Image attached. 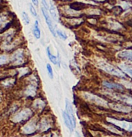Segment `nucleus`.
Instances as JSON below:
<instances>
[{"instance_id": "1", "label": "nucleus", "mask_w": 132, "mask_h": 137, "mask_svg": "<svg viewBox=\"0 0 132 137\" xmlns=\"http://www.w3.org/2000/svg\"><path fill=\"white\" fill-rule=\"evenodd\" d=\"M97 65L99 68L107 72L108 74H111V75H115V76H118V77H120V78L125 77V75H124V73L121 70L116 68L113 66L103 61V60H100V61H99Z\"/></svg>"}, {"instance_id": "2", "label": "nucleus", "mask_w": 132, "mask_h": 137, "mask_svg": "<svg viewBox=\"0 0 132 137\" xmlns=\"http://www.w3.org/2000/svg\"><path fill=\"white\" fill-rule=\"evenodd\" d=\"M32 116V111L29 109H24L22 111L17 112V114H15V116L12 118V121L13 122L18 123L20 122V121H23L28 119Z\"/></svg>"}, {"instance_id": "3", "label": "nucleus", "mask_w": 132, "mask_h": 137, "mask_svg": "<svg viewBox=\"0 0 132 137\" xmlns=\"http://www.w3.org/2000/svg\"><path fill=\"white\" fill-rule=\"evenodd\" d=\"M107 121L122 129H124V130H125V131H132V123H131V122H128L126 121L117 120V119L111 118H107Z\"/></svg>"}, {"instance_id": "4", "label": "nucleus", "mask_w": 132, "mask_h": 137, "mask_svg": "<svg viewBox=\"0 0 132 137\" xmlns=\"http://www.w3.org/2000/svg\"><path fill=\"white\" fill-rule=\"evenodd\" d=\"M84 97L87 100L91 101L92 103H94L97 105H100V106H107V103L103 100L102 98H101L95 95H92L90 93H85L84 94Z\"/></svg>"}, {"instance_id": "5", "label": "nucleus", "mask_w": 132, "mask_h": 137, "mask_svg": "<svg viewBox=\"0 0 132 137\" xmlns=\"http://www.w3.org/2000/svg\"><path fill=\"white\" fill-rule=\"evenodd\" d=\"M11 62L13 65H20L24 62V54L22 50H18L15 51L11 56Z\"/></svg>"}, {"instance_id": "6", "label": "nucleus", "mask_w": 132, "mask_h": 137, "mask_svg": "<svg viewBox=\"0 0 132 137\" xmlns=\"http://www.w3.org/2000/svg\"><path fill=\"white\" fill-rule=\"evenodd\" d=\"M41 10H42V13L43 14V17L46 19V24H47L49 30L51 33L52 34V35L54 37H55V29H54V27H53V24H52V19H51V17L49 16V14L48 13V11L47 9H46L45 7H41Z\"/></svg>"}, {"instance_id": "7", "label": "nucleus", "mask_w": 132, "mask_h": 137, "mask_svg": "<svg viewBox=\"0 0 132 137\" xmlns=\"http://www.w3.org/2000/svg\"><path fill=\"white\" fill-rule=\"evenodd\" d=\"M66 112L67 113V115L71 121V123L73 125V127H75V116H74V112L72 107V105L69 102V101L68 99H66Z\"/></svg>"}, {"instance_id": "8", "label": "nucleus", "mask_w": 132, "mask_h": 137, "mask_svg": "<svg viewBox=\"0 0 132 137\" xmlns=\"http://www.w3.org/2000/svg\"><path fill=\"white\" fill-rule=\"evenodd\" d=\"M10 22V17L7 13H0V31L8 25Z\"/></svg>"}, {"instance_id": "9", "label": "nucleus", "mask_w": 132, "mask_h": 137, "mask_svg": "<svg viewBox=\"0 0 132 137\" xmlns=\"http://www.w3.org/2000/svg\"><path fill=\"white\" fill-rule=\"evenodd\" d=\"M110 106L114 110L119 111V112H129L131 111V108L128 106L125 105H122V104H111Z\"/></svg>"}, {"instance_id": "10", "label": "nucleus", "mask_w": 132, "mask_h": 137, "mask_svg": "<svg viewBox=\"0 0 132 137\" xmlns=\"http://www.w3.org/2000/svg\"><path fill=\"white\" fill-rule=\"evenodd\" d=\"M119 57L128 60L129 61L132 62V51L131 50H125L119 52L117 54Z\"/></svg>"}, {"instance_id": "11", "label": "nucleus", "mask_w": 132, "mask_h": 137, "mask_svg": "<svg viewBox=\"0 0 132 137\" xmlns=\"http://www.w3.org/2000/svg\"><path fill=\"white\" fill-rule=\"evenodd\" d=\"M119 68H120L122 72H125L132 78V66L131 65H128L126 63H121L119 65Z\"/></svg>"}, {"instance_id": "12", "label": "nucleus", "mask_w": 132, "mask_h": 137, "mask_svg": "<svg viewBox=\"0 0 132 137\" xmlns=\"http://www.w3.org/2000/svg\"><path fill=\"white\" fill-rule=\"evenodd\" d=\"M35 130V124H33L32 122H29L26 125H25L22 128V132L26 134L32 133Z\"/></svg>"}, {"instance_id": "13", "label": "nucleus", "mask_w": 132, "mask_h": 137, "mask_svg": "<svg viewBox=\"0 0 132 137\" xmlns=\"http://www.w3.org/2000/svg\"><path fill=\"white\" fill-rule=\"evenodd\" d=\"M46 52H47V55L49 57V59L51 60V62L53 63V64H58L59 65V61H60V57L59 56L57 57L55 55H53L52 53H51V51H50V49L49 47H47L46 48Z\"/></svg>"}, {"instance_id": "14", "label": "nucleus", "mask_w": 132, "mask_h": 137, "mask_svg": "<svg viewBox=\"0 0 132 137\" xmlns=\"http://www.w3.org/2000/svg\"><path fill=\"white\" fill-rule=\"evenodd\" d=\"M62 114H63V118H64V121L65 125L66 126L67 128H69V130H70V131H73V125H72V123H71V121H70V119H69L66 112L64 111Z\"/></svg>"}, {"instance_id": "15", "label": "nucleus", "mask_w": 132, "mask_h": 137, "mask_svg": "<svg viewBox=\"0 0 132 137\" xmlns=\"http://www.w3.org/2000/svg\"><path fill=\"white\" fill-rule=\"evenodd\" d=\"M33 34L35 37L36 39L39 40L40 38V26H39V22L37 20L35 21L34 25V29H33Z\"/></svg>"}, {"instance_id": "16", "label": "nucleus", "mask_w": 132, "mask_h": 137, "mask_svg": "<svg viewBox=\"0 0 132 137\" xmlns=\"http://www.w3.org/2000/svg\"><path fill=\"white\" fill-rule=\"evenodd\" d=\"M49 12L52 17L53 18L54 20L57 21L58 20V15H57V11H56V7L54 5V3L50 0V7H49Z\"/></svg>"}, {"instance_id": "17", "label": "nucleus", "mask_w": 132, "mask_h": 137, "mask_svg": "<svg viewBox=\"0 0 132 137\" xmlns=\"http://www.w3.org/2000/svg\"><path fill=\"white\" fill-rule=\"evenodd\" d=\"M103 85L107 88L110 89H119L122 90V87L119 84H117V83H111V82H107V81H104L103 82Z\"/></svg>"}, {"instance_id": "18", "label": "nucleus", "mask_w": 132, "mask_h": 137, "mask_svg": "<svg viewBox=\"0 0 132 137\" xmlns=\"http://www.w3.org/2000/svg\"><path fill=\"white\" fill-rule=\"evenodd\" d=\"M35 93H36V87L33 84H32L28 87H27L26 92H25V94L27 96H34L35 95Z\"/></svg>"}, {"instance_id": "19", "label": "nucleus", "mask_w": 132, "mask_h": 137, "mask_svg": "<svg viewBox=\"0 0 132 137\" xmlns=\"http://www.w3.org/2000/svg\"><path fill=\"white\" fill-rule=\"evenodd\" d=\"M118 98L120 101L125 102L128 105H132V97H129L127 95H119Z\"/></svg>"}, {"instance_id": "20", "label": "nucleus", "mask_w": 132, "mask_h": 137, "mask_svg": "<svg viewBox=\"0 0 132 137\" xmlns=\"http://www.w3.org/2000/svg\"><path fill=\"white\" fill-rule=\"evenodd\" d=\"M15 82V80L13 78H8L4 81H2V84L5 87H11V86L13 85V83Z\"/></svg>"}, {"instance_id": "21", "label": "nucleus", "mask_w": 132, "mask_h": 137, "mask_svg": "<svg viewBox=\"0 0 132 137\" xmlns=\"http://www.w3.org/2000/svg\"><path fill=\"white\" fill-rule=\"evenodd\" d=\"M10 60L9 57L6 55H0V66L4 65L7 63H8Z\"/></svg>"}, {"instance_id": "22", "label": "nucleus", "mask_w": 132, "mask_h": 137, "mask_svg": "<svg viewBox=\"0 0 132 137\" xmlns=\"http://www.w3.org/2000/svg\"><path fill=\"white\" fill-rule=\"evenodd\" d=\"M49 123L47 121H46V119H43L40 124V128L41 129V131H46L47 130V129L49 127Z\"/></svg>"}, {"instance_id": "23", "label": "nucleus", "mask_w": 132, "mask_h": 137, "mask_svg": "<svg viewBox=\"0 0 132 137\" xmlns=\"http://www.w3.org/2000/svg\"><path fill=\"white\" fill-rule=\"evenodd\" d=\"M22 20L25 22V24L26 25H28L30 23V19L28 17V15L27 14L26 12L23 11L22 13Z\"/></svg>"}, {"instance_id": "24", "label": "nucleus", "mask_w": 132, "mask_h": 137, "mask_svg": "<svg viewBox=\"0 0 132 137\" xmlns=\"http://www.w3.org/2000/svg\"><path fill=\"white\" fill-rule=\"evenodd\" d=\"M119 2L120 3L119 5L122 7V9H124V10H128V9L131 8V5H130L128 2H125V1H119Z\"/></svg>"}, {"instance_id": "25", "label": "nucleus", "mask_w": 132, "mask_h": 137, "mask_svg": "<svg viewBox=\"0 0 132 137\" xmlns=\"http://www.w3.org/2000/svg\"><path fill=\"white\" fill-rule=\"evenodd\" d=\"M46 68H47V72H48L49 78L52 79L54 77V74H53V70H52V68L51 65L48 63L47 65H46Z\"/></svg>"}, {"instance_id": "26", "label": "nucleus", "mask_w": 132, "mask_h": 137, "mask_svg": "<svg viewBox=\"0 0 132 137\" xmlns=\"http://www.w3.org/2000/svg\"><path fill=\"white\" fill-rule=\"evenodd\" d=\"M56 34L61 38V39H63V40H66L67 39V36L66 35V34H64V32H62L60 30H57L56 31Z\"/></svg>"}, {"instance_id": "27", "label": "nucleus", "mask_w": 132, "mask_h": 137, "mask_svg": "<svg viewBox=\"0 0 132 137\" xmlns=\"http://www.w3.org/2000/svg\"><path fill=\"white\" fill-rule=\"evenodd\" d=\"M29 8H30V11H31V13H32V14L33 15L34 17H37V11L34 8V7L33 6V5L30 4L29 5Z\"/></svg>"}, {"instance_id": "28", "label": "nucleus", "mask_w": 132, "mask_h": 137, "mask_svg": "<svg viewBox=\"0 0 132 137\" xmlns=\"http://www.w3.org/2000/svg\"><path fill=\"white\" fill-rule=\"evenodd\" d=\"M42 5H43V7H45L46 9H49V6L47 5V2H46V0H42Z\"/></svg>"}, {"instance_id": "29", "label": "nucleus", "mask_w": 132, "mask_h": 137, "mask_svg": "<svg viewBox=\"0 0 132 137\" xmlns=\"http://www.w3.org/2000/svg\"><path fill=\"white\" fill-rule=\"evenodd\" d=\"M32 2L34 5H36V6L38 5V0H32Z\"/></svg>"}, {"instance_id": "30", "label": "nucleus", "mask_w": 132, "mask_h": 137, "mask_svg": "<svg viewBox=\"0 0 132 137\" xmlns=\"http://www.w3.org/2000/svg\"><path fill=\"white\" fill-rule=\"evenodd\" d=\"M5 75H7V72H2V73L0 72V78H1V77H3V76H5Z\"/></svg>"}, {"instance_id": "31", "label": "nucleus", "mask_w": 132, "mask_h": 137, "mask_svg": "<svg viewBox=\"0 0 132 137\" xmlns=\"http://www.w3.org/2000/svg\"><path fill=\"white\" fill-rule=\"evenodd\" d=\"M0 102H1V99H0Z\"/></svg>"}, {"instance_id": "32", "label": "nucleus", "mask_w": 132, "mask_h": 137, "mask_svg": "<svg viewBox=\"0 0 132 137\" xmlns=\"http://www.w3.org/2000/svg\"><path fill=\"white\" fill-rule=\"evenodd\" d=\"M0 94H1V92H0Z\"/></svg>"}, {"instance_id": "33", "label": "nucleus", "mask_w": 132, "mask_h": 137, "mask_svg": "<svg viewBox=\"0 0 132 137\" xmlns=\"http://www.w3.org/2000/svg\"><path fill=\"white\" fill-rule=\"evenodd\" d=\"M64 1H66V0H64Z\"/></svg>"}, {"instance_id": "34", "label": "nucleus", "mask_w": 132, "mask_h": 137, "mask_svg": "<svg viewBox=\"0 0 132 137\" xmlns=\"http://www.w3.org/2000/svg\"><path fill=\"white\" fill-rule=\"evenodd\" d=\"M0 1H1V0H0Z\"/></svg>"}]
</instances>
